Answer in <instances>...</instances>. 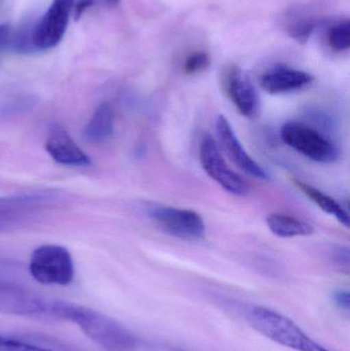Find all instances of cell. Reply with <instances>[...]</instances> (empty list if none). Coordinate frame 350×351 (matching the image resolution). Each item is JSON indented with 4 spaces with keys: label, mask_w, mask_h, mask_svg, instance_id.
I'll list each match as a JSON object with an SVG mask.
<instances>
[{
    "label": "cell",
    "mask_w": 350,
    "mask_h": 351,
    "mask_svg": "<svg viewBox=\"0 0 350 351\" xmlns=\"http://www.w3.org/2000/svg\"><path fill=\"white\" fill-rule=\"evenodd\" d=\"M149 215L156 224L171 235L189 241L203 239L205 224L199 213L187 208L154 206Z\"/></svg>",
    "instance_id": "obj_8"
},
{
    "label": "cell",
    "mask_w": 350,
    "mask_h": 351,
    "mask_svg": "<svg viewBox=\"0 0 350 351\" xmlns=\"http://www.w3.org/2000/svg\"><path fill=\"white\" fill-rule=\"evenodd\" d=\"M51 303L20 285L0 282V313L4 315L49 321Z\"/></svg>",
    "instance_id": "obj_6"
},
{
    "label": "cell",
    "mask_w": 350,
    "mask_h": 351,
    "mask_svg": "<svg viewBox=\"0 0 350 351\" xmlns=\"http://www.w3.org/2000/svg\"><path fill=\"white\" fill-rule=\"evenodd\" d=\"M45 149L58 164L67 167H88L90 156L77 145L61 125H53L45 140Z\"/></svg>",
    "instance_id": "obj_11"
},
{
    "label": "cell",
    "mask_w": 350,
    "mask_h": 351,
    "mask_svg": "<svg viewBox=\"0 0 350 351\" xmlns=\"http://www.w3.org/2000/svg\"><path fill=\"white\" fill-rule=\"evenodd\" d=\"M76 0H53L31 32L33 47L49 49L57 47L67 30L70 14Z\"/></svg>",
    "instance_id": "obj_9"
},
{
    "label": "cell",
    "mask_w": 350,
    "mask_h": 351,
    "mask_svg": "<svg viewBox=\"0 0 350 351\" xmlns=\"http://www.w3.org/2000/svg\"><path fill=\"white\" fill-rule=\"evenodd\" d=\"M29 272L39 284L68 286L74 278L73 259L62 245H40L31 255Z\"/></svg>",
    "instance_id": "obj_4"
},
{
    "label": "cell",
    "mask_w": 350,
    "mask_h": 351,
    "mask_svg": "<svg viewBox=\"0 0 350 351\" xmlns=\"http://www.w3.org/2000/svg\"><path fill=\"white\" fill-rule=\"evenodd\" d=\"M225 86L228 97L242 117L253 119L258 114V93L240 67L229 68L226 74Z\"/></svg>",
    "instance_id": "obj_12"
},
{
    "label": "cell",
    "mask_w": 350,
    "mask_h": 351,
    "mask_svg": "<svg viewBox=\"0 0 350 351\" xmlns=\"http://www.w3.org/2000/svg\"><path fill=\"white\" fill-rule=\"evenodd\" d=\"M114 109L110 103H101L84 128V137L92 143L108 141L114 133Z\"/></svg>",
    "instance_id": "obj_14"
},
{
    "label": "cell",
    "mask_w": 350,
    "mask_h": 351,
    "mask_svg": "<svg viewBox=\"0 0 350 351\" xmlns=\"http://www.w3.org/2000/svg\"><path fill=\"white\" fill-rule=\"evenodd\" d=\"M62 202H64L63 196L55 192H35L0 197V233L24 228Z\"/></svg>",
    "instance_id": "obj_3"
},
{
    "label": "cell",
    "mask_w": 350,
    "mask_h": 351,
    "mask_svg": "<svg viewBox=\"0 0 350 351\" xmlns=\"http://www.w3.org/2000/svg\"><path fill=\"white\" fill-rule=\"evenodd\" d=\"M334 263L343 269L349 270V247H337L333 249L331 255Z\"/></svg>",
    "instance_id": "obj_21"
},
{
    "label": "cell",
    "mask_w": 350,
    "mask_h": 351,
    "mask_svg": "<svg viewBox=\"0 0 350 351\" xmlns=\"http://www.w3.org/2000/svg\"><path fill=\"white\" fill-rule=\"evenodd\" d=\"M170 351H187V350H179V348H170Z\"/></svg>",
    "instance_id": "obj_26"
},
{
    "label": "cell",
    "mask_w": 350,
    "mask_h": 351,
    "mask_svg": "<svg viewBox=\"0 0 350 351\" xmlns=\"http://www.w3.org/2000/svg\"><path fill=\"white\" fill-rule=\"evenodd\" d=\"M199 160L205 174L228 193L246 196L250 192L248 182L227 166L218 148L217 142L211 136L205 135L201 140Z\"/></svg>",
    "instance_id": "obj_7"
},
{
    "label": "cell",
    "mask_w": 350,
    "mask_h": 351,
    "mask_svg": "<svg viewBox=\"0 0 350 351\" xmlns=\"http://www.w3.org/2000/svg\"><path fill=\"white\" fill-rule=\"evenodd\" d=\"M0 351H55L0 336Z\"/></svg>",
    "instance_id": "obj_20"
},
{
    "label": "cell",
    "mask_w": 350,
    "mask_h": 351,
    "mask_svg": "<svg viewBox=\"0 0 350 351\" xmlns=\"http://www.w3.org/2000/svg\"><path fill=\"white\" fill-rule=\"evenodd\" d=\"M210 57L205 51H193L187 56L183 63V71L186 75H197L205 71L210 66Z\"/></svg>",
    "instance_id": "obj_19"
},
{
    "label": "cell",
    "mask_w": 350,
    "mask_h": 351,
    "mask_svg": "<svg viewBox=\"0 0 350 351\" xmlns=\"http://www.w3.org/2000/svg\"><path fill=\"white\" fill-rule=\"evenodd\" d=\"M216 134L222 149L227 154L234 165L246 174L259 180L268 181L269 175L266 171L249 156L248 152L242 147L240 140L236 137L232 125L224 115H219L216 121Z\"/></svg>",
    "instance_id": "obj_10"
},
{
    "label": "cell",
    "mask_w": 350,
    "mask_h": 351,
    "mask_svg": "<svg viewBox=\"0 0 350 351\" xmlns=\"http://www.w3.org/2000/svg\"><path fill=\"white\" fill-rule=\"evenodd\" d=\"M12 28L8 25H0V49L10 45L12 41Z\"/></svg>",
    "instance_id": "obj_24"
},
{
    "label": "cell",
    "mask_w": 350,
    "mask_h": 351,
    "mask_svg": "<svg viewBox=\"0 0 350 351\" xmlns=\"http://www.w3.org/2000/svg\"><path fill=\"white\" fill-rule=\"evenodd\" d=\"M247 323L271 341L295 351H332L310 338L295 322L260 305L244 309Z\"/></svg>",
    "instance_id": "obj_2"
},
{
    "label": "cell",
    "mask_w": 350,
    "mask_h": 351,
    "mask_svg": "<svg viewBox=\"0 0 350 351\" xmlns=\"http://www.w3.org/2000/svg\"><path fill=\"white\" fill-rule=\"evenodd\" d=\"M282 140L298 154L320 164H331L338 158V148L331 140L305 123L290 121L281 129Z\"/></svg>",
    "instance_id": "obj_5"
},
{
    "label": "cell",
    "mask_w": 350,
    "mask_h": 351,
    "mask_svg": "<svg viewBox=\"0 0 350 351\" xmlns=\"http://www.w3.org/2000/svg\"><path fill=\"white\" fill-rule=\"evenodd\" d=\"M65 322L79 327L82 333L106 351H135L138 348L136 336L116 319L75 304L68 303Z\"/></svg>",
    "instance_id": "obj_1"
},
{
    "label": "cell",
    "mask_w": 350,
    "mask_h": 351,
    "mask_svg": "<svg viewBox=\"0 0 350 351\" xmlns=\"http://www.w3.org/2000/svg\"><path fill=\"white\" fill-rule=\"evenodd\" d=\"M294 183L312 202L320 206L325 213L334 217L340 224L349 228V214L334 198L321 191L318 188L314 187V186L310 185L305 182L300 181V180H294Z\"/></svg>",
    "instance_id": "obj_16"
},
{
    "label": "cell",
    "mask_w": 350,
    "mask_h": 351,
    "mask_svg": "<svg viewBox=\"0 0 350 351\" xmlns=\"http://www.w3.org/2000/svg\"><path fill=\"white\" fill-rule=\"evenodd\" d=\"M318 19L312 12L296 10L290 12L286 22V31L298 43H305L318 27Z\"/></svg>",
    "instance_id": "obj_17"
},
{
    "label": "cell",
    "mask_w": 350,
    "mask_h": 351,
    "mask_svg": "<svg viewBox=\"0 0 350 351\" xmlns=\"http://www.w3.org/2000/svg\"><path fill=\"white\" fill-rule=\"evenodd\" d=\"M94 3L95 0H77V1H75L73 6L74 19L76 21L79 20L84 16V12L88 8H92Z\"/></svg>",
    "instance_id": "obj_23"
},
{
    "label": "cell",
    "mask_w": 350,
    "mask_h": 351,
    "mask_svg": "<svg viewBox=\"0 0 350 351\" xmlns=\"http://www.w3.org/2000/svg\"><path fill=\"white\" fill-rule=\"evenodd\" d=\"M108 3H110L111 5H115V4L118 3L119 0H106Z\"/></svg>",
    "instance_id": "obj_25"
},
{
    "label": "cell",
    "mask_w": 350,
    "mask_h": 351,
    "mask_svg": "<svg viewBox=\"0 0 350 351\" xmlns=\"http://www.w3.org/2000/svg\"><path fill=\"white\" fill-rule=\"evenodd\" d=\"M333 301L341 311L349 313L350 307L349 292L347 290H336L333 293Z\"/></svg>",
    "instance_id": "obj_22"
},
{
    "label": "cell",
    "mask_w": 350,
    "mask_h": 351,
    "mask_svg": "<svg viewBox=\"0 0 350 351\" xmlns=\"http://www.w3.org/2000/svg\"><path fill=\"white\" fill-rule=\"evenodd\" d=\"M328 45L337 53L349 51L350 47V22L347 20L339 21L333 25L328 31Z\"/></svg>",
    "instance_id": "obj_18"
},
{
    "label": "cell",
    "mask_w": 350,
    "mask_h": 351,
    "mask_svg": "<svg viewBox=\"0 0 350 351\" xmlns=\"http://www.w3.org/2000/svg\"><path fill=\"white\" fill-rule=\"evenodd\" d=\"M312 82L314 77L308 72L277 66L261 76L260 86L268 94H288L301 90Z\"/></svg>",
    "instance_id": "obj_13"
},
{
    "label": "cell",
    "mask_w": 350,
    "mask_h": 351,
    "mask_svg": "<svg viewBox=\"0 0 350 351\" xmlns=\"http://www.w3.org/2000/svg\"><path fill=\"white\" fill-rule=\"evenodd\" d=\"M267 226L271 232L283 239L296 237H308L314 233V229L312 224L300 220L295 217L285 214H271L266 218Z\"/></svg>",
    "instance_id": "obj_15"
}]
</instances>
